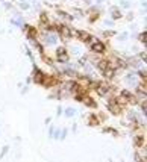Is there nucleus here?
Here are the masks:
<instances>
[{"label": "nucleus", "instance_id": "nucleus-1", "mask_svg": "<svg viewBox=\"0 0 147 162\" xmlns=\"http://www.w3.org/2000/svg\"><path fill=\"white\" fill-rule=\"evenodd\" d=\"M108 106H109V111H111L112 114H115V115L121 114V111H123V106L118 103L117 99H111V100L108 102Z\"/></svg>", "mask_w": 147, "mask_h": 162}, {"label": "nucleus", "instance_id": "nucleus-2", "mask_svg": "<svg viewBox=\"0 0 147 162\" xmlns=\"http://www.w3.org/2000/svg\"><path fill=\"white\" fill-rule=\"evenodd\" d=\"M55 29L61 34V37H62L64 40H68V38L71 37V31H70V28H68V26L61 24V26H55Z\"/></svg>", "mask_w": 147, "mask_h": 162}, {"label": "nucleus", "instance_id": "nucleus-3", "mask_svg": "<svg viewBox=\"0 0 147 162\" xmlns=\"http://www.w3.org/2000/svg\"><path fill=\"white\" fill-rule=\"evenodd\" d=\"M56 56H58V61H59V62H67L68 55H67L65 47H58V49H56Z\"/></svg>", "mask_w": 147, "mask_h": 162}, {"label": "nucleus", "instance_id": "nucleus-4", "mask_svg": "<svg viewBox=\"0 0 147 162\" xmlns=\"http://www.w3.org/2000/svg\"><path fill=\"white\" fill-rule=\"evenodd\" d=\"M120 96H121L126 102H129V103H132V105H133V103H136V97H135L130 91H127V89H123Z\"/></svg>", "mask_w": 147, "mask_h": 162}, {"label": "nucleus", "instance_id": "nucleus-5", "mask_svg": "<svg viewBox=\"0 0 147 162\" xmlns=\"http://www.w3.org/2000/svg\"><path fill=\"white\" fill-rule=\"evenodd\" d=\"M93 52H96V53H103L105 50H106V46L103 44V43H100V41H94V44H93Z\"/></svg>", "mask_w": 147, "mask_h": 162}, {"label": "nucleus", "instance_id": "nucleus-6", "mask_svg": "<svg viewBox=\"0 0 147 162\" xmlns=\"http://www.w3.org/2000/svg\"><path fill=\"white\" fill-rule=\"evenodd\" d=\"M76 35H77V38H79L80 41H83V43H90V41H91V35L87 34V32H83V31H77Z\"/></svg>", "mask_w": 147, "mask_h": 162}, {"label": "nucleus", "instance_id": "nucleus-7", "mask_svg": "<svg viewBox=\"0 0 147 162\" xmlns=\"http://www.w3.org/2000/svg\"><path fill=\"white\" fill-rule=\"evenodd\" d=\"M96 91H97V94H100V96H106V92L109 91V86H108L106 83H99L97 88H96Z\"/></svg>", "mask_w": 147, "mask_h": 162}, {"label": "nucleus", "instance_id": "nucleus-8", "mask_svg": "<svg viewBox=\"0 0 147 162\" xmlns=\"http://www.w3.org/2000/svg\"><path fill=\"white\" fill-rule=\"evenodd\" d=\"M43 79H44V73H41L38 68H35V74H34V82H37V83H41L43 82Z\"/></svg>", "mask_w": 147, "mask_h": 162}, {"label": "nucleus", "instance_id": "nucleus-9", "mask_svg": "<svg viewBox=\"0 0 147 162\" xmlns=\"http://www.w3.org/2000/svg\"><path fill=\"white\" fill-rule=\"evenodd\" d=\"M114 73H115V70H114L112 67H108L106 70H103V76H105V79H112V77H114Z\"/></svg>", "mask_w": 147, "mask_h": 162}, {"label": "nucleus", "instance_id": "nucleus-10", "mask_svg": "<svg viewBox=\"0 0 147 162\" xmlns=\"http://www.w3.org/2000/svg\"><path fill=\"white\" fill-rule=\"evenodd\" d=\"M82 102L87 105V106H91V108H96V102L90 97V96H83L82 97Z\"/></svg>", "mask_w": 147, "mask_h": 162}, {"label": "nucleus", "instance_id": "nucleus-11", "mask_svg": "<svg viewBox=\"0 0 147 162\" xmlns=\"http://www.w3.org/2000/svg\"><path fill=\"white\" fill-rule=\"evenodd\" d=\"M97 65H99V68H100V70L103 71V70H106L108 67H111V62H109L108 59H100Z\"/></svg>", "mask_w": 147, "mask_h": 162}, {"label": "nucleus", "instance_id": "nucleus-12", "mask_svg": "<svg viewBox=\"0 0 147 162\" xmlns=\"http://www.w3.org/2000/svg\"><path fill=\"white\" fill-rule=\"evenodd\" d=\"M28 37H29V40H35V37H37V29L32 28V26H28Z\"/></svg>", "mask_w": 147, "mask_h": 162}, {"label": "nucleus", "instance_id": "nucleus-13", "mask_svg": "<svg viewBox=\"0 0 147 162\" xmlns=\"http://www.w3.org/2000/svg\"><path fill=\"white\" fill-rule=\"evenodd\" d=\"M144 142H145V139H144V136L142 135H138L136 138H135V147H142L144 145Z\"/></svg>", "mask_w": 147, "mask_h": 162}, {"label": "nucleus", "instance_id": "nucleus-14", "mask_svg": "<svg viewBox=\"0 0 147 162\" xmlns=\"http://www.w3.org/2000/svg\"><path fill=\"white\" fill-rule=\"evenodd\" d=\"M99 118L96 115H90V126H99Z\"/></svg>", "mask_w": 147, "mask_h": 162}, {"label": "nucleus", "instance_id": "nucleus-15", "mask_svg": "<svg viewBox=\"0 0 147 162\" xmlns=\"http://www.w3.org/2000/svg\"><path fill=\"white\" fill-rule=\"evenodd\" d=\"M40 20H41V23H43L44 26H46V24H47V21H49V18H47V15H46V14H41Z\"/></svg>", "mask_w": 147, "mask_h": 162}, {"label": "nucleus", "instance_id": "nucleus-16", "mask_svg": "<svg viewBox=\"0 0 147 162\" xmlns=\"http://www.w3.org/2000/svg\"><path fill=\"white\" fill-rule=\"evenodd\" d=\"M97 17H99V14H97V12L91 14V17H90V21H94V20H97Z\"/></svg>", "mask_w": 147, "mask_h": 162}, {"label": "nucleus", "instance_id": "nucleus-17", "mask_svg": "<svg viewBox=\"0 0 147 162\" xmlns=\"http://www.w3.org/2000/svg\"><path fill=\"white\" fill-rule=\"evenodd\" d=\"M145 35H147V34H145V32H142V34H141V35H139V40H141V41H142V43H145Z\"/></svg>", "mask_w": 147, "mask_h": 162}, {"label": "nucleus", "instance_id": "nucleus-18", "mask_svg": "<svg viewBox=\"0 0 147 162\" xmlns=\"http://www.w3.org/2000/svg\"><path fill=\"white\" fill-rule=\"evenodd\" d=\"M138 74H139V77H142V79L145 80V71H139Z\"/></svg>", "mask_w": 147, "mask_h": 162}, {"label": "nucleus", "instance_id": "nucleus-19", "mask_svg": "<svg viewBox=\"0 0 147 162\" xmlns=\"http://www.w3.org/2000/svg\"><path fill=\"white\" fill-rule=\"evenodd\" d=\"M120 17H121L120 12H114V18H120Z\"/></svg>", "mask_w": 147, "mask_h": 162}, {"label": "nucleus", "instance_id": "nucleus-20", "mask_svg": "<svg viewBox=\"0 0 147 162\" xmlns=\"http://www.w3.org/2000/svg\"><path fill=\"white\" fill-rule=\"evenodd\" d=\"M141 109H142V112H145V102H142V105H141Z\"/></svg>", "mask_w": 147, "mask_h": 162}]
</instances>
